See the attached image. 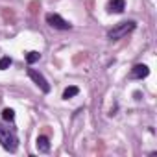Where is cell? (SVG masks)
<instances>
[{
  "label": "cell",
  "mask_w": 157,
  "mask_h": 157,
  "mask_svg": "<svg viewBox=\"0 0 157 157\" xmlns=\"http://www.w3.org/2000/svg\"><path fill=\"white\" fill-rule=\"evenodd\" d=\"M0 144H2L4 150H8V151H11V153H13V151L17 150V146H19V139H17L15 131H13L11 128L4 126L2 122H0Z\"/></svg>",
  "instance_id": "cell-1"
},
{
  "label": "cell",
  "mask_w": 157,
  "mask_h": 157,
  "mask_svg": "<svg viewBox=\"0 0 157 157\" xmlns=\"http://www.w3.org/2000/svg\"><path fill=\"white\" fill-rule=\"evenodd\" d=\"M135 28H137V22H135V21H124V22H118L115 28H111V30L107 32V37H109L111 41H118V39L126 37L128 33H131Z\"/></svg>",
  "instance_id": "cell-2"
},
{
  "label": "cell",
  "mask_w": 157,
  "mask_h": 157,
  "mask_svg": "<svg viewBox=\"0 0 157 157\" xmlns=\"http://www.w3.org/2000/svg\"><path fill=\"white\" fill-rule=\"evenodd\" d=\"M46 22H48V26H52L54 30H61V32L72 28V24H70L68 21H65V19H63L61 15H57V13H48V15H46Z\"/></svg>",
  "instance_id": "cell-3"
},
{
  "label": "cell",
  "mask_w": 157,
  "mask_h": 157,
  "mask_svg": "<svg viewBox=\"0 0 157 157\" xmlns=\"http://www.w3.org/2000/svg\"><path fill=\"white\" fill-rule=\"evenodd\" d=\"M28 76H30V80L43 91V93H50V83L46 82V78L39 72V70H35V68H28Z\"/></svg>",
  "instance_id": "cell-4"
},
{
  "label": "cell",
  "mask_w": 157,
  "mask_h": 157,
  "mask_svg": "<svg viewBox=\"0 0 157 157\" xmlns=\"http://www.w3.org/2000/svg\"><path fill=\"white\" fill-rule=\"evenodd\" d=\"M148 74H150V68L146 65H135L129 70V78H131V80H144Z\"/></svg>",
  "instance_id": "cell-5"
},
{
  "label": "cell",
  "mask_w": 157,
  "mask_h": 157,
  "mask_svg": "<svg viewBox=\"0 0 157 157\" xmlns=\"http://www.w3.org/2000/svg\"><path fill=\"white\" fill-rule=\"evenodd\" d=\"M126 2L124 0H109L107 2V11L109 13H124Z\"/></svg>",
  "instance_id": "cell-6"
},
{
  "label": "cell",
  "mask_w": 157,
  "mask_h": 157,
  "mask_svg": "<svg viewBox=\"0 0 157 157\" xmlns=\"http://www.w3.org/2000/svg\"><path fill=\"white\" fill-rule=\"evenodd\" d=\"M35 144H37V150H39L41 153H48V151H50V140H48V137L39 135L37 140H35Z\"/></svg>",
  "instance_id": "cell-7"
},
{
  "label": "cell",
  "mask_w": 157,
  "mask_h": 157,
  "mask_svg": "<svg viewBox=\"0 0 157 157\" xmlns=\"http://www.w3.org/2000/svg\"><path fill=\"white\" fill-rule=\"evenodd\" d=\"M78 94H80V89H78L76 85H70V87H67V89L63 91V98H65V100L74 98V96H78Z\"/></svg>",
  "instance_id": "cell-8"
},
{
  "label": "cell",
  "mask_w": 157,
  "mask_h": 157,
  "mask_svg": "<svg viewBox=\"0 0 157 157\" xmlns=\"http://www.w3.org/2000/svg\"><path fill=\"white\" fill-rule=\"evenodd\" d=\"M39 59H41V54L35 52V50H32V52L26 54V63H28V65H33V63H37Z\"/></svg>",
  "instance_id": "cell-9"
},
{
  "label": "cell",
  "mask_w": 157,
  "mask_h": 157,
  "mask_svg": "<svg viewBox=\"0 0 157 157\" xmlns=\"http://www.w3.org/2000/svg\"><path fill=\"white\" fill-rule=\"evenodd\" d=\"M2 118H4L6 122H13V120H15V111L10 109V107H6V109L2 111Z\"/></svg>",
  "instance_id": "cell-10"
},
{
  "label": "cell",
  "mask_w": 157,
  "mask_h": 157,
  "mask_svg": "<svg viewBox=\"0 0 157 157\" xmlns=\"http://www.w3.org/2000/svg\"><path fill=\"white\" fill-rule=\"evenodd\" d=\"M11 57L10 56H4V57H0V70H6V68H10L11 67Z\"/></svg>",
  "instance_id": "cell-11"
}]
</instances>
